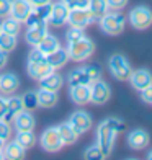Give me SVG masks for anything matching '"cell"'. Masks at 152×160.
<instances>
[{"label": "cell", "mask_w": 152, "mask_h": 160, "mask_svg": "<svg viewBox=\"0 0 152 160\" xmlns=\"http://www.w3.org/2000/svg\"><path fill=\"white\" fill-rule=\"evenodd\" d=\"M124 131V122L118 118H108L105 121H101L97 129V144L100 145L101 152L108 157L111 154V150L114 147V139L116 134Z\"/></svg>", "instance_id": "obj_1"}, {"label": "cell", "mask_w": 152, "mask_h": 160, "mask_svg": "<svg viewBox=\"0 0 152 160\" xmlns=\"http://www.w3.org/2000/svg\"><path fill=\"white\" fill-rule=\"evenodd\" d=\"M101 31L110 34V36H118L124 31V25H126V20L124 17L118 12H106L103 17L98 20Z\"/></svg>", "instance_id": "obj_2"}, {"label": "cell", "mask_w": 152, "mask_h": 160, "mask_svg": "<svg viewBox=\"0 0 152 160\" xmlns=\"http://www.w3.org/2000/svg\"><path fill=\"white\" fill-rule=\"evenodd\" d=\"M67 52H69L70 61L82 62V61H87L89 57H92V54L95 52V44H93L92 39L84 36L82 39H79L75 42H70L67 46Z\"/></svg>", "instance_id": "obj_3"}, {"label": "cell", "mask_w": 152, "mask_h": 160, "mask_svg": "<svg viewBox=\"0 0 152 160\" xmlns=\"http://www.w3.org/2000/svg\"><path fill=\"white\" fill-rule=\"evenodd\" d=\"M108 67H110V72L113 74V77L116 80H121V82H128L129 77H131V72H133L131 64L121 54H113L108 59Z\"/></svg>", "instance_id": "obj_4"}, {"label": "cell", "mask_w": 152, "mask_h": 160, "mask_svg": "<svg viewBox=\"0 0 152 160\" xmlns=\"http://www.w3.org/2000/svg\"><path fill=\"white\" fill-rule=\"evenodd\" d=\"M128 21L131 23V26L134 30H139L144 31L152 25V10L146 5H139V7H134V8L129 12V17Z\"/></svg>", "instance_id": "obj_5"}, {"label": "cell", "mask_w": 152, "mask_h": 160, "mask_svg": "<svg viewBox=\"0 0 152 160\" xmlns=\"http://www.w3.org/2000/svg\"><path fill=\"white\" fill-rule=\"evenodd\" d=\"M39 142H41V147L46 152H59L64 147L62 139L59 136V131H57V126H51V128L43 131Z\"/></svg>", "instance_id": "obj_6"}, {"label": "cell", "mask_w": 152, "mask_h": 160, "mask_svg": "<svg viewBox=\"0 0 152 160\" xmlns=\"http://www.w3.org/2000/svg\"><path fill=\"white\" fill-rule=\"evenodd\" d=\"M111 97V88L105 80H93L90 83V101L93 105H105Z\"/></svg>", "instance_id": "obj_7"}, {"label": "cell", "mask_w": 152, "mask_h": 160, "mask_svg": "<svg viewBox=\"0 0 152 160\" xmlns=\"http://www.w3.org/2000/svg\"><path fill=\"white\" fill-rule=\"evenodd\" d=\"M95 18L90 13L89 8H74V10H69V17H67V23L70 26H75V28H82L85 30L89 25H92Z\"/></svg>", "instance_id": "obj_8"}, {"label": "cell", "mask_w": 152, "mask_h": 160, "mask_svg": "<svg viewBox=\"0 0 152 160\" xmlns=\"http://www.w3.org/2000/svg\"><path fill=\"white\" fill-rule=\"evenodd\" d=\"M69 124L74 128V131L79 134V136H82L85 132H89V131L92 129V116L87 113V111H82V110H79L75 113H72L70 114V118H69Z\"/></svg>", "instance_id": "obj_9"}, {"label": "cell", "mask_w": 152, "mask_h": 160, "mask_svg": "<svg viewBox=\"0 0 152 160\" xmlns=\"http://www.w3.org/2000/svg\"><path fill=\"white\" fill-rule=\"evenodd\" d=\"M67 17H69V8L66 7V3L64 2H56V3H53L48 23L56 26V28H61V26H64L67 23Z\"/></svg>", "instance_id": "obj_10"}, {"label": "cell", "mask_w": 152, "mask_h": 160, "mask_svg": "<svg viewBox=\"0 0 152 160\" xmlns=\"http://www.w3.org/2000/svg\"><path fill=\"white\" fill-rule=\"evenodd\" d=\"M46 34H48V21H41V23H36L33 26H28L25 39H26L28 44H31L33 48H36Z\"/></svg>", "instance_id": "obj_11"}, {"label": "cell", "mask_w": 152, "mask_h": 160, "mask_svg": "<svg viewBox=\"0 0 152 160\" xmlns=\"http://www.w3.org/2000/svg\"><path fill=\"white\" fill-rule=\"evenodd\" d=\"M128 145L133 150H144L150 142V137L144 129H133L131 132L128 134Z\"/></svg>", "instance_id": "obj_12"}, {"label": "cell", "mask_w": 152, "mask_h": 160, "mask_svg": "<svg viewBox=\"0 0 152 160\" xmlns=\"http://www.w3.org/2000/svg\"><path fill=\"white\" fill-rule=\"evenodd\" d=\"M131 87L134 90L141 92L142 88H146L152 83V74L147 70V69H137V70H133L131 72V77L128 80Z\"/></svg>", "instance_id": "obj_13"}, {"label": "cell", "mask_w": 152, "mask_h": 160, "mask_svg": "<svg viewBox=\"0 0 152 160\" xmlns=\"http://www.w3.org/2000/svg\"><path fill=\"white\" fill-rule=\"evenodd\" d=\"M31 10H33V7L28 3V0H12L10 17L20 21V23H25L28 15L31 13Z\"/></svg>", "instance_id": "obj_14"}, {"label": "cell", "mask_w": 152, "mask_h": 160, "mask_svg": "<svg viewBox=\"0 0 152 160\" xmlns=\"http://www.w3.org/2000/svg\"><path fill=\"white\" fill-rule=\"evenodd\" d=\"M13 126L17 131H33L36 126V119L30 110H23L20 111L15 118H13Z\"/></svg>", "instance_id": "obj_15"}, {"label": "cell", "mask_w": 152, "mask_h": 160, "mask_svg": "<svg viewBox=\"0 0 152 160\" xmlns=\"http://www.w3.org/2000/svg\"><path fill=\"white\" fill-rule=\"evenodd\" d=\"M69 95H70V100L74 101L75 105L84 106L87 103H90V85H74V87H70Z\"/></svg>", "instance_id": "obj_16"}, {"label": "cell", "mask_w": 152, "mask_h": 160, "mask_svg": "<svg viewBox=\"0 0 152 160\" xmlns=\"http://www.w3.org/2000/svg\"><path fill=\"white\" fill-rule=\"evenodd\" d=\"M46 61L48 64L53 67L54 70L57 69H62L70 59H69V52H67V48H57L54 52H51L46 56Z\"/></svg>", "instance_id": "obj_17"}, {"label": "cell", "mask_w": 152, "mask_h": 160, "mask_svg": "<svg viewBox=\"0 0 152 160\" xmlns=\"http://www.w3.org/2000/svg\"><path fill=\"white\" fill-rule=\"evenodd\" d=\"M20 87V78L13 72H7V74L0 75V92L3 95H12L13 92H17Z\"/></svg>", "instance_id": "obj_18"}, {"label": "cell", "mask_w": 152, "mask_h": 160, "mask_svg": "<svg viewBox=\"0 0 152 160\" xmlns=\"http://www.w3.org/2000/svg\"><path fill=\"white\" fill-rule=\"evenodd\" d=\"M54 69L48 64V61L43 62H28V75H30L33 80H39L44 78L46 75H49Z\"/></svg>", "instance_id": "obj_19"}, {"label": "cell", "mask_w": 152, "mask_h": 160, "mask_svg": "<svg viewBox=\"0 0 152 160\" xmlns=\"http://www.w3.org/2000/svg\"><path fill=\"white\" fill-rule=\"evenodd\" d=\"M25 110V106H23V100H21V97H10V98H7V113L3 116V121L5 122H10L12 124V121L13 118L20 113V111H23Z\"/></svg>", "instance_id": "obj_20"}, {"label": "cell", "mask_w": 152, "mask_h": 160, "mask_svg": "<svg viewBox=\"0 0 152 160\" xmlns=\"http://www.w3.org/2000/svg\"><path fill=\"white\" fill-rule=\"evenodd\" d=\"M39 83H41V88H46V90H51V92H59L61 87L64 85V78H62L61 74H57L56 70H53L49 75L41 78Z\"/></svg>", "instance_id": "obj_21"}, {"label": "cell", "mask_w": 152, "mask_h": 160, "mask_svg": "<svg viewBox=\"0 0 152 160\" xmlns=\"http://www.w3.org/2000/svg\"><path fill=\"white\" fill-rule=\"evenodd\" d=\"M36 97H38V106L41 108H54L57 105V92H51L46 88H39L36 92Z\"/></svg>", "instance_id": "obj_22"}, {"label": "cell", "mask_w": 152, "mask_h": 160, "mask_svg": "<svg viewBox=\"0 0 152 160\" xmlns=\"http://www.w3.org/2000/svg\"><path fill=\"white\" fill-rule=\"evenodd\" d=\"M67 82H69V87H74V85H90L92 80H90L89 74H87L85 67L82 65V67L74 69L70 72L67 77Z\"/></svg>", "instance_id": "obj_23"}, {"label": "cell", "mask_w": 152, "mask_h": 160, "mask_svg": "<svg viewBox=\"0 0 152 160\" xmlns=\"http://www.w3.org/2000/svg\"><path fill=\"white\" fill-rule=\"evenodd\" d=\"M2 152H3V158H10V160H20V158H25L26 155V150L15 141L5 144Z\"/></svg>", "instance_id": "obj_24"}, {"label": "cell", "mask_w": 152, "mask_h": 160, "mask_svg": "<svg viewBox=\"0 0 152 160\" xmlns=\"http://www.w3.org/2000/svg\"><path fill=\"white\" fill-rule=\"evenodd\" d=\"M57 131H59V136H61L64 145H72V144H75L77 139H79V134L74 131V128L69 124V121L57 126Z\"/></svg>", "instance_id": "obj_25"}, {"label": "cell", "mask_w": 152, "mask_h": 160, "mask_svg": "<svg viewBox=\"0 0 152 160\" xmlns=\"http://www.w3.org/2000/svg\"><path fill=\"white\" fill-rule=\"evenodd\" d=\"M36 48H38L44 56H48V54H51V52H54L57 48H61V42H59V39H57L56 36H53V34L48 33L44 38L41 39V42H39Z\"/></svg>", "instance_id": "obj_26"}, {"label": "cell", "mask_w": 152, "mask_h": 160, "mask_svg": "<svg viewBox=\"0 0 152 160\" xmlns=\"http://www.w3.org/2000/svg\"><path fill=\"white\" fill-rule=\"evenodd\" d=\"M15 142L20 144L25 150L34 147L36 144V136L33 134V131H18V134L15 137Z\"/></svg>", "instance_id": "obj_27"}, {"label": "cell", "mask_w": 152, "mask_h": 160, "mask_svg": "<svg viewBox=\"0 0 152 160\" xmlns=\"http://www.w3.org/2000/svg\"><path fill=\"white\" fill-rule=\"evenodd\" d=\"M89 10L95 18V21H98L108 12V3L106 0H89Z\"/></svg>", "instance_id": "obj_28"}, {"label": "cell", "mask_w": 152, "mask_h": 160, "mask_svg": "<svg viewBox=\"0 0 152 160\" xmlns=\"http://www.w3.org/2000/svg\"><path fill=\"white\" fill-rule=\"evenodd\" d=\"M3 21L0 23V30H2V33H7V34H12V36H18L20 30H21V23L20 21H17L15 18H2Z\"/></svg>", "instance_id": "obj_29"}, {"label": "cell", "mask_w": 152, "mask_h": 160, "mask_svg": "<svg viewBox=\"0 0 152 160\" xmlns=\"http://www.w3.org/2000/svg\"><path fill=\"white\" fill-rule=\"evenodd\" d=\"M17 42H18V36L0 33V49L5 51V52H12L17 48Z\"/></svg>", "instance_id": "obj_30"}, {"label": "cell", "mask_w": 152, "mask_h": 160, "mask_svg": "<svg viewBox=\"0 0 152 160\" xmlns=\"http://www.w3.org/2000/svg\"><path fill=\"white\" fill-rule=\"evenodd\" d=\"M84 157H85L87 160H101V158H106L105 154L101 152V149H100L98 144H93V145H90V147H87Z\"/></svg>", "instance_id": "obj_31"}, {"label": "cell", "mask_w": 152, "mask_h": 160, "mask_svg": "<svg viewBox=\"0 0 152 160\" xmlns=\"http://www.w3.org/2000/svg\"><path fill=\"white\" fill-rule=\"evenodd\" d=\"M21 100H23L25 110L33 111L34 108H38V97H36V92H26L25 95L21 97Z\"/></svg>", "instance_id": "obj_32"}, {"label": "cell", "mask_w": 152, "mask_h": 160, "mask_svg": "<svg viewBox=\"0 0 152 160\" xmlns=\"http://www.w3.org/2000/svg\"><path fill=\"white\" fill-rule=\"evenodd\" d=\"M51 8H53V2L43 3V5H38V7H33V12H34L43 21H48V18H49V15H51Z\"/></svg>", "instance_id": "obj_33"}, {"label": "cell", "mask_w": 152, "mask_h": 160, "mask_svg": "<svg viewBox=\"0 0 152 160\" xmlns=\"http://www.w3.org/2000/svg\"><path fill=\"white\" fill-rule=\"evenodd\" d=\"M84 30L82 28H75V26H70V30L66 33V39H67V44H70V42H75L79 39L84 38Z\"/></svg>", "instance_id": "obj_34"}, {"label": "cell", "mask_w": 152, "mask_h": 160, "mask_svg": "<svg viewBox=\"0 0 152 160\" xmlns=\"http://www.w3.org/2000/svg\"><path fill=\"white\" fill-rule=\"evenodd\" d=\"M84 67H85V70H87V74H89V77H90L92 82H93V80L101 78L103 70H101V67H100L98 64H87V65H84Z\"/></svg>", "instance_id": "obj_35"}, {"label": "cell", "mask_w": 152, "mask_h": 160, "mask_svg": "<svg viewBox=\"0 0 152 160\" xmlns=\"http://www.w3.org/2000/svg\"><path fill=\"white\" fill-rule=\"evenodd\" d=\"M66 3V7L69 10L74 8H89V0H61Z\"/></svg>", "instance_id": "obj_36"}, {"label": "cell", "mask_w": 152, "mask_h": 160, "mask_svg": "<svg viewBox=\"0 0 152 160\" xmlns=\"http://www.w3.org/2000/svg\"><path fill=\"white\" fill-rule=\"evenodd\" d=\"M0 137L7 142L12 137V126L10 122H5L3 119H0Z\"/></svg>", "instance_id": "obj_37"}, {"label": "cell", "mask_w": 152, "mask_h": 160, "mask_svg": "<svg viewBox=\"0 0 152 160\" xmlns=\"http://www.w3.org/2000/svg\"><path fill=\"white\" fill-rule=\"evenodd\" d=\"M128 2H129V0H106L108 10H114V12L123 10V8L128 5Z\"/></svg>", "instance_id": "obj_38"}, {"label": "cell", "mask_w": 152, "mask_h": 160, "mask_svg": "<svg viewBox=\"0 0 152 160\" xmlns=\"http://www.w3.org/2000/svg\"><path fill=\"white\" fill-rule=\"evenodd\" d=\"M43 61H46V56L38 48H34L30 52V56H28V62H43Z\"/></svg>", "instance_id": "obj_39"}, {"label": "cell", "mask_w": 152, "mask_h": 160, "mask_svg": "<svg viewBox=\"0 0 152 160\" xmlns=\"http://www.w3.org/2000/svg\"><path fill=\"white\" fill-rule=\"evenodd\" d=\"M12 0H0V18H5L10 15Z\"/></svg>", "instance_id": "obj_40"}, {"label": "cell", "mask_w": 152, "mask_h": 160, "mask_svg": "<svg viewBox=\"0 0 152 160\" xmlns=\"http://www.w3.org/2000/svg\"><path fill=\"white\" fill-rule=\"evenodd\" d=\"M141 100L147 105H152V83L141 90Z\"/></svg>", "instance_id": "obj_41"}, {"label": "cell", "mask_w": 152, "mask_h": 160, "mask_svg": "<svg viewBox=\"0 0 152 160\" xmlns=\"http://www.w3.org/2000/svg\"><path fill=\"white\" fill-rule=\"evenodd\" d=\"M7 62H8V52L0 49V69H3L7 65Z\"/></svg>", "instance_id": "obj_42"}, {"label": "cell", "mask_w": 152, "mask_h": 160, "mask_svg": "<svg viewBox=\"0 0 152 160\" xmlns=\"http://www.w3.org/2000/svg\"><path fill=\"white\" fill-rule=\"evenodd\" d=\"M5 113H7V98L0 97V119L5 116Z\"/></svg>", "instance_id": "obj_43"}, {"label": "cell", "mask_w": 152, "mask_h": 160, "mask_svg": "<svg viewBox=\"0 0 152 160\" xmlns=\"http://www.w3.org/2000/svg\"><path fill=\"white\" fill-rule=\"evenodd\" d=\"M51 0H28V3L31 7H38V5H43V3H49Z\"/></svg>", "instance_id": "obj_44"}, {"label": "cell", "mask_w": 152, "mask_h": 160, "mask_svg": "<svg viewBox=\"0 0 152 160\" xmlns=\"http://www.w3.org/2000/svg\"><path fill=\"white\" fill-rule=\"evenodd\" d=\"M3 145H5V141L2 139V137H0V150H2V149H3Z\"/></svg>", "instance_id": "obj_45"}, {"label": "cell", "mask_w": 152, "mask_h": 160, "mask_svg": "<svg viewBox=\"0 0 152 160\" xmlns=\"http://www.w3.org/2000/svg\"><path fill=\"white\" fill-rule=\"evenodd\" d=\"M147 158H149V160H152V150H150L149 154H147Z\"/></svg>", "instance_id": "obj_46"}, {"label": "cell", "mask_w": 152, "mask_h": 160, "mask_svg": "<svg viewBox=\"0 0 152 160\" xmlns=\"http://www.w3.org/2000/svg\"><path fill=\"white\" fill-rule=\"evenodd\" d=\"M0 160H3V152L0 150Z\"/></svg>", "instance_id": "obj_47"}, {"label": "cell", "mask_w": 152, "mask_h": 160, "mask_svg": "<svg viewBox=\"0 0 152 160\" xmlns=\"http://www.w3.org/2000/svg\"><path fill=\"white\" fill-rule=\"evenodd\" d=\"M0 33H2V30H0Z\"/></svg>", "instance_id": "obj_48"}]
</instances>
